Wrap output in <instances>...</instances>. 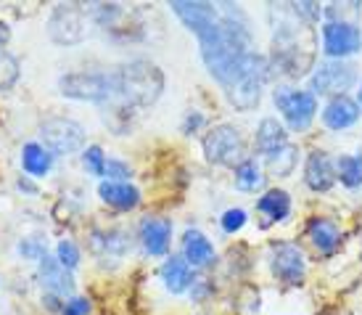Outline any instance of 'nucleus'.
<instances>
[{"mask_svg":"<svg viewBox=\"0 0 362 315\" xmlns=\"http://www.w3.org/2000/svg\"><path fill=\"white\" fill-rule=\"evenodd\" d=\"M202 59L206 69L222 88H228L235 77L243 59L252 53V27L241 8L230 3H220V19L196 35Z\"/></svg>","mask_w":362,"mask_h":315,"instance_id":"f257e3e1","label":"nucleus"},{"mask_svg":"<svg viewBox=\"0 0 362 315\" xmlns=\"http://www.w3.org/2000/svg\"><path fill=\"white\" fill-rule=\"evenodd\" d=\"M111 71L122 106L146 109L159 101V96L164 93V71L148 59H132Z\"/></svg>","mask_w":362,"mask_h":315,"instance_id":"f03ea898","label":"nucleus"},{"mask_svg":"<svg viewBox=\"0 0 362 315\" xmlns=\"http://www.w3.org/2000/svg\"><path fill=\"white\" fill-rule=\"evenodd\" d=\"M267 77H270V62H267V56L252 51L243 59L241 67H238L233 82L225 88L228 101H230L238 112H254L262 101Z\"/></svg>","mask_w":362,"mask_h":315,"instance_id":"7ed1b4c3","label":"nucleus"},{"mask_svg":"<svg viewBox=\"0 0 362 315\" xmlns=\"http://www.w3.org/2000/svg\"><path fill=\"white\" fill-rule=\"evenodd\" d=\"M59 93L74 101L90 103H114L119 101L117 96V82L114 71H69L59 80Z\"/></svg>","mask_w":362,"mask_h":315,"instance_id":"20e7f679","label":"nucleus"},{"mask_svg":"<svg viewBox=\"0 0 362 315\" xmlns=\"http://www.w3.org/2000/svg\"><path fill=\"white\" fill-rule=\"evenodd\" d=\"M90 32V13L82 3H59L48 19V35L59 45H77Z\"/></svg>","mask_w":362,"mask_h":315,"instance_id":"39448f33","label":"nucleus"},{"mask_svg":"<svg viewBox=\"0 0 362 315\" xmlns=\"http://www.w3.org/2000/svg\"><path fill=\"white\" fill-rule=\"evenodd\" d=\"M204 154L211 164L220 167H238L246 159V146H243V135L235 125H217L204 135Z\"/></svg>","mask_w":362,"mask_h":315,"instance_id":"423d86ee","label":"nucleus"},{"mask_svg":"<svg viewBox=\"0 0 362 315\" xmlns=\"http://www.w3.org/2000/svg\"><path fill=\"white\" fill-rule=\"evenodd\" d=\"M272 101L275 109L283 114L286 125L296 132L307 130L317 114V98L310 91H293L288 85H281L272 91Z\"/></svg>","mask_w":362,"mask_h":315,"instance_id":"0eeeda50","label":"nucleus"},{"mask_svg":"<svg viewBox=\"0 0 362 315\" xmlns=\"http://www.w3.org/2000/svg\"><path fill=\"white\" fill-rule=\"evenodd\" d=\"M42 149L53 156H69L85 146V127L69 117H51L40 125Z\"/></svg>","mask_w":362,"mask_h":315,"instance_id":"6e6552de","label":"nucleus"},{"mask_svg":"<svg viewBox=\"0 0 362 315\" xmlns=\"http://www.w3.org/2000/svg\"><path fill=\"white\" fill-rule=\"evenodd\" d=\"M357 82V71L352 64L346 62H325L320 64L310 80V93L317 96H346V91H352Z\"/></svg>","mask_w":362,"mask_h":315,"instance_id":"1a4fd4ad","label":"nucleus"},{"mask_svg":"<svg viewBox=\"0 0 362 315\" xmlns=\"http://www.w3.org/2000/svg\"><path fill=\"white\" fill-rule=\"evenodd\" d=\"M362 48V32L354 21H325L322 27V53L331 62H344Z\"/></svg>","mask_w":362,"mask_h":315,"instance_id":"9d476101","label":"nucleus"},{"mask_svg":"<svg viewBox=\"0 0 362 315\" xmlns=\"http://www.w3.org/2000/svg\"><path fill=\"white\" fill-rule=\"evenodd\" d=\"M270 270L272 275L286 286H299L307 273V257L296 244L291 241H281L272 244L270 252Z\"/></svg>","mask_w":362,"mask_h":315,"instance_id":"9b49d317","label":"nucleus"},{"mask_svg":"<svg viewBox=\"0 0 362 315\" xmlns=\"http://www.w3.org/2000/svg\"><path fill=\"white\" fill-rule=\"evenodd\" d=\"M172 11L177 13V19L193 32V35H199L204 32L206 27H211L214 21L220 19V6H214V3H188V0H175L170 3Z\"/></svg>","mask_w":362,"mask_h":315,"instance_id":"f8f14e48","label":"nucleus"},{"mask_svg":"<svg viewBox=\"0 0 362 315\" xmlns=\"http://www.w3.org/2000/svg\"><path fill=\"white\" fill-rule=\"evenodd\" d=\"M336 167H333L331 156L325 151H312L307 156V164H304V183L307 188L315 193H325L331 191L333 183H336Z\"/></svg>","mask_w":362,"mask_h":315,"instance_id":"ddd939ff","label":"nucleus"},{"mask_svg":"<svg viewBox=\"0 0 362 315\" xmlns=\"http://www.w3.org/2000/svg\"><path fill=\"white\" fill-rule=\"evenodd\" d=\"M172 241V220L170 217H146L141 223V244L146 254L164 257L170 252Z\"/></svg>","mask_w":362,"mask_h":315,"instance_id":"4468645a","label":"nucleus"},{"mask_svg":"<svg viewBox=\"0 0 362 315\" xmlns=\"http://www.w3.org/2000/svg\"><path fill=\"white\" fill-rule=\"evenodd\" d=\"M360 120V103L349 96H336L322 109V125L328 130H346Z\"/></svg>","mask_w":362,"mask_h":315,"instance_id":"2eb2a0df","label":"nucleus"},{"mask_svg":"<svg viewBox=\"0 0 362 315\" xmlns=\"http://www.w3.org/2000/svg\"><path fill=\"white\" fill-rule=\"evenodd\" d=\"M40 284L56 297H69L74 292L71 270H66L56 257H48V254L40 260Z\"/></svg>","mask_w":362,"mask_h":315,"instance_id":"dca6fc26","label":"nucleus"},{"mask_svg":"<svg viewBox=\"0 0 362 315\" xmlns=\"http://www.w3.org/2000/svg\"><path fill=\"white\" fill-rule=\"evenodd\" d=\"M283 146H288V132H286L283 122H278L275 117H264L254 132V149L264 156H272V154L281 151Z\"/></svg>","mask_w":362,"mask_h":315,"instance_id":"f3484780","label":"nucleus"},{"mask_svg":"<svg viewBox=\"0 0 362 315\" xmlns=\"http://www.w3.org/2000/svg\"><path fill=\"white\" fill-rule=\"evenodd\" d=\"M161 281L172 294H182L193 286V268L185 263V257H167V263L161 265Z\"/></svg>","mask_w":362,"mask_h":315,"instance_id":"a211bd4d","label":"nucleus"},{"mask_svg":"<svg viewBox=\"0 0 362 315\" xmlns=\"http://www.w3.org/2000/svg\"><path fill=\"white\" fill-rule=\"evenodd\" d=\"M307 236H310L312 246L322 254L336 252L339 244H341V231H339V225L333 223V220H328V217H315V220H310Z\"/></svg>","mask_w":362,"mask_h":315,"instance_id":"6ab92c4d","label":"nucleus"},{"mask_svg":"<svg viewBox=\"0 0 362 315\" xmlns=\"http://www.w3.org/2000/svg\"><path fill=\"white\" fill-rule=\"evenodd\" d=\"M182 257L191 268H206L214 263V244L202 231H185L182 239Z\"/></svg>","mask_w":362,"mask_h":315,"instance_id":"aec40b11","label":"nucleus"},{"mask_svg":"<svg viewBox=\"0 0 362 315\" xmlns=\"http://www.w3.org/2000/svg\"><path fill=\"white\" fill-rule=\"evenodd\" d=\"M98 196L103 202L117 207V210H135L141 204V191L130 183H117V181H103L98 185Z\"/></svg>","mask_w":362,"mask_h":315,"instance_id":"412c9836","label":"nucleus"},{"mask_svg":"<svg viewBox=\"0 0 362 315\" xmlns=\"http://www.w3.org/2000/svg\"><path fill=\"white\" fill-rule=\"evenodd\" d=\"M53 164V154L42 149V143H27L21 149V167L32 178H45Z\"/></svg>","mask_w":362,"mask_h":315,"instance_id":"4be33fe9","label":"nucleus"},{"mask_svg":"<svg viewBox=\"0 0 362 315\" xmlns=\"http://www.w3.org/2000/svg\"><path fill=\"white\" fill-rule=\"evenodd\" d=\"M257 212L267 214L270 220H286L288 214H291V196L283 191V188H272L262 196L259 202H257Z\"/></svg>","mask_w":362,"mask_h":315,"instance_id":"5701e85b","label":"nucleus"},{"mask_svg":"<svg viewBox=\"0 0 362 315\" xmlns=\"http://www.w3.org/2000/svg\"><path fill=\"white\" fill-rule=\"evenodd\" d=\"M233 181H235V188L246 193H254L264 188V175H262V167L254 159H243L235 170H233Z\"/></svg>","mask_w":362,"mask_h":315,"instance_id":"b1692460","label":"nucleus"},{"mask_svg":"<svg viewBox=\"0 0 362 315\" xmlns=\"http://www.w3.org/2000/svg\"><path fill=\"white\" fill-rule=\"evenodd\" d=\"M336 178L341 181L346 188H360L362 185V156L346 154L336 162Z\"/></svg>","mask_w":362,"mask_h":315,"instance_id":"393cba45","label":"nucleus"},{"mask_svg":"<svg viewBox=\"0 0 362 315\" xmlns=\"http://www.w3.org/2000/svg\"><path fill=\"white\" fill-rule=\"evenodd\" d=\"M296 162H299V151L293 149L291 143H288V146H283L278 154L267 156V167H270V173L278 175V178H288V175H293Z\"/></svg>","mask_w":362,"mask_h":315,"instance_id":"a878e982","label":"nucleus"},{"mask_svg":"<svg viewBox=\"0 0 362 315\" xmlns=\"http://www.w3.org/2000/svg\"><path fill=\"white\" fill-rule=\"evenodd\" d=\"M19 74H21L19 59L6 51H0V91H11L19 82Z\"/></svg>","mask_w":362,"mask_h":315,"instance_id":"bb28decb","label":"nucleus"},{"mask_svg":"<svg viewBox=\"0 0 362 315\" xmlns=\"http://www.w3.org/2000/svg\"><path fill=\"white\" fill-rule=\"evenodd\" d=\"M93 244H95L98 254H117V257H122L124 249H127V241L122 239L119 231H109V234H103L101 239L95 236V239H93Z\"/></svg>","mask_w":362,"mask_h":315,"instance_id":"cd10ccee","label":"nucleus"},{"mask_svg":"<svg viewBox=\"0 0 362 315\" xmlns=\"http://www.w3.org/2000/svg\"><path fill=\"white\" fill-rule=\"evenodd\" d=\"M106 156H103V149L101 146H88L85 154H82V164H85V170L90 175H106Z\"/></svg>","mask_w":362,"mask_h":315,"instance_id":"c85d7f7f","label":"nucleus"},{"mask_svg":"<svg viewBox=\"0 0 362 315\" xmlns=\"http://www.w3.org/2000/svg\"><path fill=\"white\" fill-rule=\"evenodd\" d=\"M56 260H59L66 270H74V268L80 265V249H77V244L69 241V239L59 241V246H56Z\"/></svg>","mask_w":362,"mask_h":315,"instance_id":"c756f323","label":"nucleus"},{"mask_svg":"<svg viewBox=\"0 0 362 315\" xmlns=\"http://www.w3.org/2000/svg\"><path fill=\"white\" fill-rule=\"evenodd\" d=\"M246 220H249V217H246V212L235 207V210H228V212L222 214L220 225H222V231H225V234H238L243 225H246Z\"/></svg>","mask_w":362,"mask_h":315,"instance_id":"7c9ffc66","label":"nucleus"},{"mask_svg":"<svg viewBox=\"0 0 362 315\" xmlns=\"http://www.w3.org/2000/svg\"><path fill=\"white\" fill-rule=\"evenodd\" d=\"M293 11H296V16L302 21H307V24L320 21V16H322V8L317 3H293Z\"/></svg>","mask_w":362,"mask_h":315,"instance_id":"2f4dec72","label":"nucleus"},{"mask_svg":"<svg viewBox=\"0 0 362 315\" xmlns=\"http://www.w3.org/2000/svg\"><path fill=\"white\" fill-rule=\"evenodd\" d=\"M93 305L88 297H74V299H69L66 305L61 307V315H90Z\"/></svg>","mask_w":362,"mask_h":315,"instance_id":"473e14b6","label":"nucleus"},{"mask_svg":"<svg viewBox=\"0 0 362 315\" xmlns=\"http://www.w3.org/2000/svg\"><path fill=\"white\" fill-rule=\"evenodd\" d=\"M106 175H109V181H117V183H127V178H130V167L124 162H117V159H109L106 162Z\"/></svg>","mask_w":362,"mask_h":315,"instance_id":"72a5a7b5","label":"nucleus"},{"mask_svg":"<svg viewBox=\"0 0 362 315\" xmlns=\"http://www.w3.org/2000/svg\"><path fill=\"white\" fill-rule=\"evenodd\" d=\"M202 125H204V117L199 112H193V114L185 117V122H182V132H185V135H191V132H196Z\"/></svg>","mask_w":362,"mask_h":315,"instance_id":"f704fd0d","label":"nucleus"},{"mask_svg":"<svg viewBox=\"0 0 362 315\" xmlns=\"http://www.w3.org/2000/svg\"><path fill=\"white\" fill-rule=\"evenodd\" d=\"M8 40H11V27L6 24V21H0V48H3Z\"/></svg>","mask_w":362,"mask_h":315,"instance_id":"c9c22d12","label":"nucleus"},{"mask_svg":"<svg viewBox=\"0 0 362 315\" xmlns=\"http://www.w3.org/2000/svg\"><path fill=\"white\" fill-rule=\"evenodd\" d=\"M357 103L362 106V85H360V91H357Z\"/></svg>","mask_w":362,"mask_h":315,"instance_id":"e433bc0d","label":"nucleus"}]
</instances>
